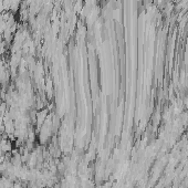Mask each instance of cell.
Instances as JSON below:
<instances>
[{
  "label": "cell",
  "mask_w": 188,
  "mask_h": 188,
  "mask_svg": "<svg viewBox=\"0 0 188 188\" xmlns=\"http://www.w3.org/2000/svg\"><path fill=\"white\" fill-rule=\"evenodd\" d=\"M48 115H49V110L48 109H43V110L37 112V117H35V125H37V127L40 129L41 126L43 125Z\"/></svg>",
  "instance_id": "cell-1"
}]
</instances>
